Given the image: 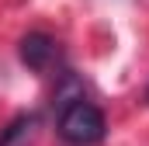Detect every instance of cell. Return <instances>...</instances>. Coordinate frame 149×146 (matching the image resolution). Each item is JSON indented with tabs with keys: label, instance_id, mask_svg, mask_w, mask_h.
I'll return each mask as SVG.
<instances>
[{
	"label": "cell",
	"instance_id": "cell-1",
	"mask_svg": "<svg viewBox=\"0 0 149 146\" xmlns=\"http://www.w3.org/2000/svg\"><path fill=\"white\" fill-rule=\"evenodd\" d=\"M56 132L66 146H101L104 136H108V115L94 101H87L83 94L59 98Z\"/></svg>",
	"mask_w": 149,
	"mask_h": 146
},
{
	"label": "cell",
	"instance_id": "cell-3",
	"mask_svg": "<svg viewBox=\"0 0 149 146\" xmlns=\"http://www.w3.org/2000/svg\"><path fill=\"white\" fill-rule=\"evenodd\" d=\"M31 125H35V115H17V118L0 132V146H17L28 132H31Z\"/></svg>",
	"mask_w": 149,
	"mask_h": 146
},
{
	"label": "cell",
	"instance_id": "cell-2",
	"mask_svg": "<svg viewBox=\"0 0 149 146\" xmlns=\"http://www.w3.org/2000/svg\"><path fill=\"white\" fill-rule=\"evenodd\" d=\"M17 56L28 70L35 73H49V70H63V49L59 42L45 32H28L17 45Z\"/></svg>",
	"mask_w": 149,
	"mask_h": 146
},
{
	"label": "cell",
	"instance_id": "cell-4",
	"mask_svg": "<svg viewBox=\"0 0 149 146\" xmlns=\"http://www.w3.org/2000/svg\"><path fill=\"white\" fill-rule=\"evenodd\" d=\"M146 105H149V87H146Z\"/></svg>",
	"mask_w": 149,
	"mask_h": 146
}]
</instances>
